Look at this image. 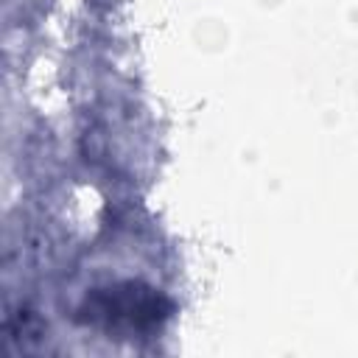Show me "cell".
Segmentation results:
<instances>
[{"mask_svg":"<svg viewBox=\"0 0 358 358\" xmlns=\"http://www.w3.org/2000/svg\"><path fill=\"white\" fill-rule=\"evenodd\" d=\"M173 302L159 288L145 285L140 280H123L103 288H92L81 299L76 322L112 333L117 338H134L159 333L173 316Z\"/></svg>","mask_w":358,"mask_h":358,"instance_id":"1","label":"cell"}]
</instances>
